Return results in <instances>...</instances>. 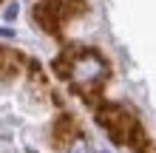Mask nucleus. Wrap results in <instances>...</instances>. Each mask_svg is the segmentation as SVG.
Here are the masks:
<instances>
[{
  "instance_id": "f03ea898",
  "label": "nucleus",
  "mask_w": 156,
  "mask_h": 153,
  "mask_svg": "<svg viewBox=\"0 0 156 153\" xmlns=\"http://www.w3.org/2000/svg\"><path fill=\"white\" fill-rule=\"evenodd\" d=\"M68 77L74 79V85L80 91H85V96H91L99 88V82H105L108 65H105V60L99 57L97 51H80V54H74Z\"/></svg>"
},
{
  "instance_id": "20e7f679",
  "label": "nucleus",
  "mask_w": 156,
  "mask_h": 153,
  "mask_svg": "<svg viewBox=\"0 0 156 153\" xmlns=\"http://www.w3.org/2000/svg\"><path fill=\"white\" fill-rule=\"evenodd\" d=\"M71 153H91V148H88V142L82 139V136H77L74 145H71Z\"/></svg>"
},
{
  "instance_id": "f257e3e1",
  "label": "nucleus",
  "mask_w": 156,
  "mask_h": 153,
  "mask_svg": "<svg viewBox=\"0 0 156 153\" xmlns=\"http://www.w3.org/2000/svg\"><path fill=\"white\" fill-rule=\"evenodd\" d=\"M97 122L116 145H125V148H131L136 153L142 150L145 133L139 128V122H136V116L128 111V108H122V105H102L99 113H97Z\"/></svg>"
},
{
  "instance_id": "7ed1b4c3",
  "label": "nucleus",
  "mask_w": 156,
  "mask_h": 153,
  "mask_svg": "<svg viewBox=\"0 0 156 153\" xmlns=\"http://www.w3.org/2000/svg\"><path fill=\"white\" fill-rule=\"evenodd\" d=\"M71 139H77V122H74L71 113H62V116H57V122H54V145L62 148V145H68Z\"/></svg>"
}]
</instances>
